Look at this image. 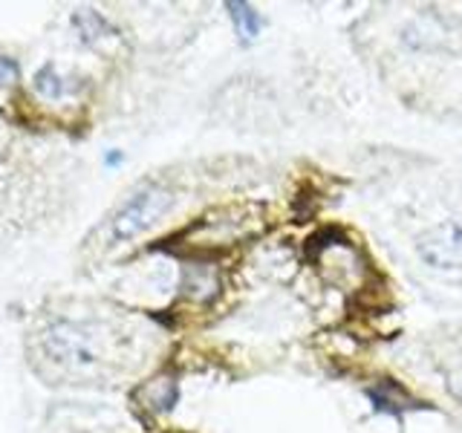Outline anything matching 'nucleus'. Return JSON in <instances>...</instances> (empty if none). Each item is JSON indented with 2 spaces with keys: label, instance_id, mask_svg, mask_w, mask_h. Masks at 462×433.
<instances>
[{
  "label": "nucleus",
  "instance_id": "f257e3e1",
  "mask_svg": "<svg viewBox=\"0 0 462 433\" xmlns=\"http://www.w3.org/2000/svg\"><path fill=\"white\" fill-rule=\"evenodd\" d=\"M173 206V191L162 182H148L142 185L136 194H130L119 211L110 216L107 223V243H127L136 235H142L144 228L153 226L159 216Z\"/></svg>",
  "mask_w": 462,
  "mask_h": 433
},
{
  "label": "nucleus",
  "instance_id": "f03ea898",
  "mask_svg": "<svg viewBox=\"0 0 462 433\" xmlns=\"http://www.w3.org/2000/svg\"><path fill=\"white\" fill-rule=\"evenodd\" d=\"M43 355H47L50 364L64 370H84L98 361L96 344L87 327L69 321H58L47 329V336H43Z\"/></svg>",
  "mask_w": 462,
  "mask_h": 433
},
{
  "label": "nucleus",
  "instance_id": "7ed1b4c3",
  "mask_svg": "<svg viewBox=\"0 0 462 433\" xmlns=\"http://www.w3.org/2000/svg\"><path fill=\"white\" fill-rule=\"evenodd\" d=\"M419 260L433 272H462V223L442 220L416 237Z\"/></svg>",
  "mask_w": 462,
  "mask_h": 433
},
{
  "label": "nucleus",
  "instance_id": "20e7f679",
  "mask_svg": "<svg viewBox=\"0 0 462 433\" xmlns=\"http://www.w3.org/2000/svg\"><path fill=\"white\" fill-rule=\"evenodd\" d=\"M402 43L408 50H439L445 47V26L439 18L425 14V18H416L402 29Z\"/></svg>",
  "mask_w": 462,
  "mask_h": 433
},
{
  "label": "nucleus",
  "instance_id": "39448f33",
  "mask_svg": "<svg viewBox=\"0 0 462 433\" xmlns=\"http://www.w3.org/2000/svg\"><path fill=\"white\" fill-rule=\"evenodd\" d=\"M226 9L243 41H254L260 35V14L249 4H226Z\"/></svg>",
  "mask_w": 462,
  "mask_h": 433
},
{
  "label": "nucleus",
  "instance_id": "423d86ee",
  "mask_svg": "<svg viewBox=\"0 0 462 433\" xmlns=\"http://www.w3.org/2000/svg\"><path fill=\"white\" fill-rule=\"evenodd\" d=\"M38 90L43 93V96H50V98H58L64 93V84H61V78L55 76V69L52 67H47V69H41L38 72Z\"/></svg>",
  "mask_w": 462,
  "mask_h": 433
},
{
  "label": "nucleus",
  "instance_id": "0eeeda50",
  "mask_svg": "<svg viewBox=\"0 0 462 433\" xmlns=\"http://www.w3.org/2000/svg\"><path fill=\"white\" fill-rule=\"evenodd\" d=\"M445 387H448V393L462 404V364L445 373Z\"/></svg>",
  "mask_w": 462,
  "mask_h": 433
},
{
  "label": "nucleus",
  "instance_id": "6e6552de",
  "mask_svg": "<svg viewBox=\"0 0 462 433\" xmlns=\"http://www.w3.org/2000/svg\"><path fill=\"white\" fill-rule=\"evenodd\" d=\"M18 76V64L12 58H0V81H14Z\"/></svg>",
  "mask_w": 462,
  "mask_h": 433
}]
</instances>
